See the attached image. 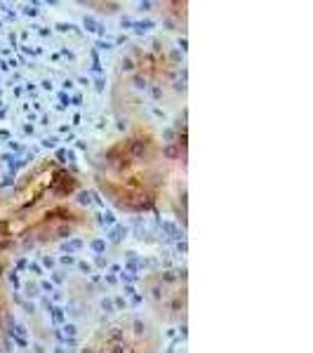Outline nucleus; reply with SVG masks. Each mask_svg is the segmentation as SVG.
I'll return each mask as SVG.
<instances>
[{"label": "nucleus", "mask_w": 313, "mask_h": 353, "mask_svg": "<svg viewBox=\"0 0 313 353\" xmlns=\"http://www.w3.org/2000/svg\"><path fill=\"white\" fill-rule=\"evenodd\" d=\"M85 179L57 156H43L0 191V250L14 254L52 248L94 231L81 196Z\"/></svg>", "instance_id": "obj_1"}, {"label": "nucleus", "mask_w": 313, "mask_h": 353, "mask_svg": "<svg viewBox=\"0 0 313 353\" xmlns=\"http://www.w3.org/2000/svg\"><path fill=\"white\" fill-rule=\"evenodd\" d=\"M90 181L121 214L163 212L170 191L163 132L149 118L130 121L92 153Z\"/></svg>", "instance_id": "obj_2"}, {"label": "nucleus", "mask_w": 313, "mask_h": 353, "mask_svg": "<svg viewBox=\"0 0 313 353\" xmlns=\"http://www.w3.org/2000/svg\"><path fill=\"white\" fill-rule=\"evenodd\" d=\"M186 59L168 33L137 38L113 61L109 104L118 118L139 121L149 109H181Z\"/></svg>", "instance_id": "obj_3"}, {"label": "nucleus", "mask_w": 313, "mask_h": 353, "mask_svg": "<svg viewBox=\"0 0 313 353\" xmlns=\"http://www.w3.org/2000/svg\"><path fill=\"white\" fill-rule=\"evenodd\" d=\"M165 332L144 311H125L90 330L78 353H163Z\"/></svg>", "instance_id": "obj_4"}, {"label": "nucleus", "mask_w": 313, "mask_h": 353, "mask_svg": "<svg viewBox=\"0 0 313 353\" xmlns=\"http://www.w3.org/2000/svg\"><path fill=\"white\" fill-rule=\"evenodd\" d=\"M146 316L161 327L186 325L189 321V271L181 264L153 266L139 278Z\"/></svg>", "instance_id": "obj_5"}, {"label": "nucleus", "mask_w": 313, "mask_h": 353, "mask_svg": "<svg viewBox=\"0 0 313 353\" xmlns=\"http://www.w3.org/2000/svg\"><path fill=\"white\" fill-rule=\"evenodd\" d=\"M10 266L12 257L0 250V353L8 349L10 337H12L14 325V299H12V285H10Z\"/></svg>", "instance_id": "obj_6"}, {"label": "nucleus", "mask_w": 313, "mask_h": 353, "mask_svg": "<svg viewBox=\"0 0 313 353\" xmlns=\"http://www.w3.org/2000/svg\"><path fill=\"white\" fill-rule=\"evenodd\" d=\"M153 12L158 14L165 31L186 33L189 26V3H156Z\"/></svg>", "instance_id": "obj_7"}]
</instances>
